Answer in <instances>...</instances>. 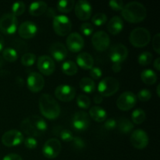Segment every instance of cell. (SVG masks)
I'll return each instance as SVG.
<instances>
[{"label":"cell","instance_id":"1","mask_svg":"<svg viewBox=\"0 0 160 160\" xmlns=\"http://www.w3.org/2000/svg\"><path fill=\"white\" fill-rule=\"evenodd\" d=\"M47 128L46 121L38 115L27 117L20 123L22 131L28 137H39L46 131Z\"/></svg>","mask_w":160,"mask_h":160},{"label":"cell","instance_id":"2","mask_svg":"<svg viewBox=\"0 0 160 160\" xmlns=\"http://www.w3.org/2000/svg\"><path fill=\"white\" fill-rule=\"evenodd\" d=\"M41 113L48 120H56L60 115V106L49 94H42L38 101Z\"/></svg>","mask_w":160,"mask_h":160},{"label":"cell","instance_id":"3","mask_svg":"<svg viewBox=\"0 0 160 160\" xmlns=\"http://www.w3.org/2000/svg\"><path fill=\"white\" fill-rule=\"evenodd\" d=\"M121 15L126 21L138 23L143 21L147 16L146 8L138 2H131L125 5L121 10Z\"/></svg>","mask_w":160,"mask_h":160},{"label":"cell","instance_id":"4","mask_svg":"<svg viewBox=\"0 0 160 160\" xmlns=\"http://www.w3.org/2000/svg\"><path fill=\"white\" fill-rule=\"evenodd\" d=\"M151 40V34L148 30L144 28H137L133 30L129 36V41L133 46L143 48L148 45Z\"/></svg>","mask_w":160,"mask_h":160},{"label":"cell","instance_id":"5","mask_svg":"<svg viewBox=\"0 0 160 160\" xmlns=\"http://www.w3.org/2000/svg\"><path fill=\"white\" fill-rule=\"evenodd\" d=\"M120 88V83L118 80L112 77H106L103 78L98 85V94L102 96L109 97L115 95Z\"/></svg>","mask_w":160,"mask_h":160},{"label":"cell","instance_id":"6","mask_svg":"<svg viewBox=\"0 0 160 160\" xmlns=\"http://www.w3.org/2000/svg\"><path fill=\"white\" fill-rule=\"evenodd\" d=\"M52 27L56 34L64 37L70 34L72 30V23L67 16L57 15L53 18Z\"/></svg>","mask_w":160,"mask_h":160},{"label":"cell","instance_id":"7","mask_svg":"<svg viewBox=\"0 0 160 160\" xmlns=\"http://www.w3.org/2000/svg\"><path fill=\"white\" fill-rule=\"evenodd\" d=\"M18 21L17 17L11 12L0 17V31L6 34H13L17 30Z\"/></svg>","mask_w":160,"mask_h":160},{"label":"cell","instance_id":"8","mask_svg":"<svg viewBox=\"0 0 160 160\" xmlns=\"http://www.w3.org/2000/svg\"><path fill=\"white\" fill-rule=\"evenodd\" d=\"M62 145L57 138H50L45 142L42 148V154L47 159H55L60 154Z\"/></svg>","mask_w":160,"mask_h":160},{"label":"cell","instance_id":"9","mask_svg":"<svg viewBox=\"0 0 160 160\" xmlns=\"http://www.w3.org/2000/svg\"><path fill=\"white\" fill-rule=\"evenodd\" d=\"M72 127L78 132L86 131L90 125V117L84 111H78L75 112L72 118Z\"/></svg>","mask_w":160,"mask_h":160},{"label":"cell","instance_id":"10","mask_svg":"<svg viewBox=\"0 0 160 160\" xmlns=\"http://www.w3.org/2000/svg\"><path fill=\"white\" fill-rule=\"evenodd\" d=\"M23 135L20 131L9 130L2 136V143L6 147H14L20 145L23 142Z\"/></svg>","mask_w":160,"mask_h":160},{"label":"cell","instance_id":"11","mask_svg":"<svg viewBox=\"0 0 160 160\" xmlns=\"http://www.w3.org/2000/svg\"><path fill=\"white\" fill-rule=\"evenodd\" d=\"M137 103V97L133 92H125L118 97L117 106L122 111H128L134 108Z\"/></svg>","mask_w":160,"mask_h":160},{"label":"cell","instance_id":"12","mask_svg":"<svg viewBox=\"0 0 160 160\" xmlns=\"http://www.w3.org/2000/svg\"><path fill=\"white\" fill-rule=\"evenodd\" d=\"M55 96L58 100L64 102H71L76 96V90L74 87L68 84H61L56 87L55 90Z\"/></svg>","mask_w":160,"mask_h":160},{"label":"cell","instance_id":"13","mask_svg":"<svg viewBox=\"0 0 160 160\" xmlns=\"http://www.w3.org/2000/svg\"><path fill=\"white\" fill-rule=\"evenodd\" d=\"M92 42L94 48L98 52H104L110 44L109 34L103 31H98L92 35Z\"/></svg>","mask_w":160,"mask_h":160},{"label":"cell","instance_id":"14","mask_svg":"<svg viewBox=\"0 0 160 160\" xmlns=\"http://www.w3.org/2000/svg\"><path fill=\"white\" fill-rule=\"evenodd\" d=\"M131 145L137 149H144L148 145V135L144 130L138 129L133 131L130 138Z\"/></svg>","mask_w":160,"mask_h":160},{"label":"cell","instance_id":"15","mask_svg":"<svg viewBox=\"0 0 160 160\" xmlns=\"http://www.w3.org/2000/svg\"><path fill=\"white\" fill-rule=\"evenodd\" d=\"M27 85L31 92L37 93L41 92L45 86V79L41 73L31 72L27 78Z\"/></svg>","mask_w":160,"mask_h":160},{"label":"cell","instance_id":"16","mask_svg":"<svg viewBox=\"0 0 160 160\" xmlns=\"http://www.w3.org/2000/svg\"><path fill=\"white\" fill-rule=\"evenodd\" d=\"M37 66L41 73L46 76H50L52 74L56 69V65L53 59L46 55L39 56L38 59Z\"/></svg>","mask_w":160,"mask_h":160},{"label":"cell","instance_id":"17","mask_svg":"<svg viewBox=\"0 0 160 160\" xmlns=\"http://www.w3.org/2000/svg\"><path fill=\"white\" fill-rule=\"evenodd\" d=\"M128 56V49L123 44H117L111 48L109 59L113 63L121 64Z\"/></svg>","mask_w":160,"mask_h":160},{"label":"cell","instance_id":"18","mask_svg":"<svg viewBox=\"0 0 160 160\" xmlns=\"http://www.w3.org/2000/svg\"><path fill=\"white\" fill-rule=\"evenodd\" d=\"M67 49L72 52H79L84 46V41L82 36L77 32L70 33L66 40Z\"/></svg>","mask_w":160,"mask_h":160},{"label":"cell","instance_id":"19","mask_svg":"<svg viewBox=\"0 0 160 160\" xmlns=\"http://www.w3.org/2000/svg\"><path fill=\"white\" fill-rule=\"evenodd\" d=\"M74 11L77 17L80 20H88L92 16V7L88 1L80 0L75 4Z\"/></svg>","mask_w":160,"mask_h":160},{"label":"cell","instance_id":"20","mask_svg":"<svg viewBox=\"0 0 160 160\" xmlns=\"http://www.w3.org/2000/svg\"><path fill=\"white\" fill-rule=\"evenodd\" d=\"M38 28L34 23L31 21H25L18 28V34L22 38L31 39L37 34Z\"/></svg>","mask_w":160,"mask_h":160},{"label":"cell","instance_id":"21","mask_svg":"<svg viewBox=\"0 0 160 160\" xmlns=\"http://www.w3.org/2000/svg\"><path fill=\"white\" fill-rule=\"evenodd\" d=\"M50 53L53 59L57 62H62L67 58L68 52L65 45L61 42H55L52 44L49 48Z\"/></svg>","mask_w":160,"mask_h":160},{"label":"cell","instance_id":"22","mask_svg":"<svg viewBox=\"0 0 160 160\" xmlns=\"http://www.w3.org/2000/svg\"><path fill=\"white\" fill-rule=\"evenodd\" d=\"M77 65L83 70H91L94 65V59L88 52L79 53L77 56Z\"/></svg>","mask_w":160,"mask_h":160},{"label":"cell","instance_id":"23","mask_svg":"<svg viewBox=\"0 0 160 160\" xmlns=\"http://www.w3.org/2000/svg\"><path fill=\"white\" fill-rule=\"evenodd\" d=\"M107 29L111 34L116 35V34H120L123 29V20L118 16L112 17L108 23Z\"/></svg>","mask_w":160,"mask_h":160},{"label":"cell","instance_id":"24","mask_svg":"<svg viewBox=\"0 0 160 160\" xmlns=\"http://www.w3.org/2000/svg\"><path fill=\"white\" fill-rule=\"evenodd\" d=\"M89 117L95 121L98 122V123H102L104 122L107 118V113L106 111L104 109H102L100 106H92L90 109H89Z\"/></svg>","mask_w":160,"mask_h":160},{"label":"cell","instance_id":"25","mask_svg":"<svg viewBox=\"0 0 160 160\" xmlns=\"http://www.w3.org/2000/svg\"><path fill=\"white\" fill-rule=\"evenodd\" d=\"M48 9L46 2L43 1L34 2L29 6V13L33 17H39L45 13Z\"/></svg>","mask_w":160,"mask_h":160},{"label":"cell","instance_id":"26","mask_svg":"<svg viewBox=\"0 0 160 160\" xmlns=\"http://www.w3.org/2000/svg\"><path fill=\"white\" fill-rule=\"evenodd\" d=\"M134 123L128 118H120L117 121V128L122 134H129L134 129Z\"/></svg>","mask_w":160,"mask_h":160},{"label":"cell","instance_id":"27","mask_svg":"<svg viewBox=\"0 0 160 160\" xmlns=\"http://www.w3.org/2000/svg\"><path fill=\"white\" fill-rule=\"evenodd\" d=\"M141 79L147 85H152L157 81V75L153 70L147 69L141 73Z\"/></svg>","mask_w":160,"mask_h":160},{"label":"cell","instance_id":"28","mask_svg":"<svg viewBox=\"0 0 160 160\" xmlns=\"http://www.w3.org/2000/svg\"><path fill=\"white\" fill-rule=\"evenodd\" d=\"M80 88L88 94L92 93L95 90V83L92 78H83L79 83Z\"/></svg>","mask_w":160,"mask_h":160},{"label":"cell","instance_id":"29","mask_svg":"<svg viewBox=\"0 0 160 160\" xmlns=\"http://www.w3.org/2000/svg\"><path fill=\"white\" fill-rule=\"evenodd\" d=\"M62 71L67 76H73L78 73V67L74 62L71 60H67L62 64Z\"/></svg>","mask_w":160,"mask_h":160},{"label":"cell","instance_id":"30","mask_svg":"<svg viewBox=\"0 0 160 160\" xmlns=\"http://www.w3.org/2000/svg\"><path fill=\"white\" fill-rule=\"evenodd\" d=\"M75 2L73 0H62L58 2L57 9L59 12L68 13L74 8Z\"/></svg>","mask_w":160,"mask_h":160},{"label":"cell","instance_id":"31","mask_svg":"<svg viewBox=\"0 0 160 160\" xmlns=\"http://www.w3.org/2000/svg\"><path fill=\"white\" fill-rule=\"evenodd\" d=\"M18 58V53L15 48H6L2 51V59L9 62H13Z\"/></svg>","mask_w":160,"mask_h":160},{"label":"cell","instance_id":"32","mask_svg":"<svg viewBox=\"0 0 160 160\" xmlns=\"http://www.w3.org/2000/svg\"><path fill=\"white\" fill-rule=\"evenodd\" d=\"M131 119H132L133 123L137 125L141 124L146 119V114H145V112L143 109H137L131 114Z\"/></svg>","mask_w":160,"mask_h":160},{"label":"cell","instance_id":"33","mask_svg":"<svg viewBox=\"0 0 160 160\" xmlns=\"http://www.w3.org/2000/svg\"><path fill=\"white\" fill-rule=\"evenodd\" d=\"M152 59V54L150 52H143L139 55L138 61L141 66L145 67V66H148L151 63Z\"/></svg>","mask_w":160,"mask_h":160},{"label":"cell","instance_id":"34","mask_svg":"<svg viewBox=\"0 0 160 160\" xmlns=\"http://www.w3.org/2000/svg\"><path fill=\"white\" fill-rule=\"evenodd\" d=\"M36 60V56L34 53L27 52L21 56V63L25 67H31L34 65Z\"/></svg>","mask_w":160,"mask_h":160},{"label":"cell","instance_id":"35","mask_svg":"<svg viewBox=\"0 0 160 160\" xmlns=\"http://www.w3.org/2000/svg\"><path fill=\"white\" fill-rule=\"evenodd\" d=\"M77 104L80 108L84 109H87L91 106V100L87 95H79L77 97Z\"/></svg>","mask_w":160,"mask_h":160},{"label":"cell","instance_id":"36","mask_svg":"<svg viewBox=\"0 0 160 160\" xmlns=\"http://www.w3.org/2000/svg\"><path fill=\"white\" fill-rule=\"evenodd\" d=\"M26 9V5L23 2H15L12 6V12L11 13L15 17L20 16L25 12Z\"/></svg>","mask_w":160,"mask_h":160},{"label":"cell","instance_id":"37","mask_svg":"<svg viewBox=\"0 0 160 160\" xmlns=\"http://www.w3.org/2000/svg\"><path fill=\"white\" fill-rule=\"evenodd\" d=\"M92 21L95 26H102V25L105 24L107 21V16L102 12H98L92 17Z\"/></svg>","mask_w":160,"mask_h":160},{"label":"cell","instance_id":"38","mask_svg":"<svg viewBox=\"0 0 160 160\" xmlns=\"http://www.w3.org/2000/svg\"><path fill=\"white\" fill-rule=\"evenodd\" d=\"M59 137L63 142H71L74 138L73 135V133L70 130L67 129L61 130L60 132H59Z\"/></svg>","mask_w":160,"mask_h":160},{"label":"cell","instance_id":"39","mask_svg":"<svg viewBox=\"0 0 160 160\" xmlns=\"http://www.w3.org/2000/svg\"><path fill=\"white\" fill-rule=\"evenodd\" d=\"M80 30H81V32L84 35L90 36L92 35V34L93 33L94 28L92 25V23H84L81 25V27H80Z\"/></svg>","mask_w":160,"mask_h":160},{"label":"cell","instance_id":"40","mask_svg":"<svg viewBox=\"0 0 160 160\" xmlns=\"http://www.w3.org/2000/svg\"><path fill=\"white\" fill-rule=\"evenodd\" d=\"M138 98L141 102H148L151 99L152 93L148 89H142L138 93Z\"/></svg>","mask_w":160,"mask_h":160},{"label":"cell","instance_id":"41","mask_svg":"<svg viewBox=\"0 0 160 160\" xmlns=\"http://www.w3.org/2000/svg\"><path fill=\"white\" fill-rule=\"evenodd\" d=\"M109 6L114 11H121L124 7V3L121 0H112L109 2Z\"/></svg>","mask_w":160,"mask_h":160},{"label":"cell","instance_id":"42","mask_svg":"<svg viewBox=\"0 0 160 160\" xmlns=\"http://www.w3.org/2000/svg\"><path fill=\"white\" fill-rule=\"evenodd\" d=\"M24 145L28 149H34L38 147V142L34 138L28 137L23 140Z\"/></svg>","mask_w":160,"mask_h":160},{"label":"cell","instance_id":"43","mask_svg":"<svg viewBox=\"0 0 160 160\" xmlns=\"http://www.w3.org/2000/svg\"><path fill=\"white\" fill-rule=\"evenodd\" d=\"M104 128L107 131H112L117 128V120L114 118H109L105 120Z\"/></svg>","mask_w":160,"mask_h":160},{"label":"cell","instance_id":"44","mask_svg":"<svg viewBox=\"0 0 160 160\" xmlns=\"http://www.w3.org/2000/svg\"><path fill=\"white\" fill-rule=\"evenodd\" d=\"M90 76L92 79L98 80L102 76V71L99 67H92L90 70Z\"/></svg>","mask_w":160,"mask_h":160},{"label":"cell","instance_id":"45","mask_svg":"<svg viewBox=\"0 0 160 160\" xmlns=\"http://www.w3.org/2000/svg\"><path fill=\"white\" fill-rule=\"evenodd\" d=\"M72 142H73V146L76 149L81 150L85 147V143H84V140L81 139V138L74 137Z\"/></svg>","mask_w":160,"mask_h":160},{"label":"cell","instance_id":"46","mask_svg":"<svg viewBox=\"0 0 160 160\" xmlns=\"http://www.w3.org/2000/svg\"><path fill=\"white\" fill-rule=\"evenodd\" d=\"M152 47L157 54L160 53V34H156L152 39Z\"/></svg>","mask_w":160,"mask_h":160},{"label":"cell","instance_id":"47","mask_svg":"<svg viewBox=\"0 0 160 160\" xmlns=\"http://www.w3.org/2000/svg\"><path fill=\"white\" fill-rule=\"evenodd\" d=\"M2 160H23L21 156L16 153H9V154L6 155Z\"/></svg>","mask_w":160,"mask_h":160},{"label":"cell","instance_id":"48","mask_svg":"<svg viewBox=\"0 0 160 160\" xmlns=\"http://www.w3.org/2000/svg\"><path fill=\"white\" fill-rule=\"evenodd\" d=\"M93 99L95 103H96V104H100V103L102 102L103 97L102 96V95H100L99 94H97V95H95V96H94Z\"/></svg>","mask_w":160,"mask_h":160},{"label":"cell","instance_id":"49","mask_svg":"<svg viewBox=\"0 0 160 160\" xmlns=\"http://www.w3.org/2000/svg\"><path fill=\"white\" fill-rule=\"evenodd\" d=\"M112 71L115 72V73H118L121 70V64L119 63H113L112 66Z\"/></svg>","mask_w":160,"mask_h":160},{"label":"cell","instance_id":"50","mask_svg":"<svg viewBox=\"0 0 160 160\" xmlns=\"http://www.w3.org/2000/svg\"><path fill=\"white\" fill-rule=\"evenodd\" d=\"M153 66H154L155 69H156V70H160V59L159 57H158L157 59H155Z\"/></svg>","mask_w":160,"mask_h":160},{"label":"cell","instance_id":"51","mask_svg":"<svg viewBox=\"0 0 160 160\" xmlns=\"http://www.w3.org/2000/svg\"><path fill=\"white\" fill-rule=\"evenodd\" d=\"M48 9V13H47V16H48L49 17H52L54 18L56 17V12H55V9H53L52 8H49Z\"/></svg>","mask_w":160,"mask_h":160},{"label":"cell","instance_id":"52","mask_svg":"<svg viewBox=\"0 0 160 160\" xmlns=\"http://www.w3.org/2000/svg\"><path fill=\"white\" fill-rule=\"evenodd\" d=\"M4 43H5L4 38H3L2 35V34H0V52H1L2 50L3 47H4Z\"/></svg>","mask_w":160,"mask_h":160},{"label":"cell","instance_id":"53","mask_svg":"<svg viewBox=\"0 0 160 160\" xmlns=\"http://www.w3.org/2000/svg\"><path fill=\"white\" fill-rule=\"evenodd\" d=\"M3 63H4V60H3V59H2V56H0V68L2 67Z\"/></svg>","mask_w":160,"mask_h":160},{"label":"cell","instance_id":"54","mask_svg":"<svg viewBox=\"0 0 160 160\" xmlns=\"http://www.w3.org/2000/svg\"><path fill=\"white\" fill-rule=\"evenodd\" d=\"M159 88H160V84H158L157 89H156V93H157V95L159 97L160 96V95H159Z\"/></svg>","mask_w":160,"mask_h":160}]
</instances>
